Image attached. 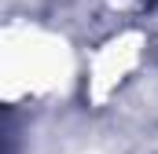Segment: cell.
Returning a JSON list of instances; mask_svg holds the SVG:
<instances>
[{"label":"cell","instance_id":"cell-1","mask_svg":"<svg viewBox=\"0 0 158 154\" xmlns=\"http://www.w3.org/2000/svg\"><path fill=\"white\" fill-rule=\"evenodd\" d=\"M0 154H15V128L0 117Z\"/></svg>","mask_w":158,"mask_h":154}]
</instances>
